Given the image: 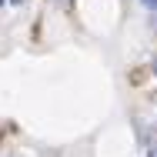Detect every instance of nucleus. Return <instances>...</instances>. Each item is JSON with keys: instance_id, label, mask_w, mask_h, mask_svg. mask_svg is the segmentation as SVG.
Segmentation results:
<instances>
[{"instance_id": "3", "label": "nucleus", "mask_w": 157, "mask_h": 157, "mask_svg": "<svg viewBox=\"0 0 157 157\" xmlns=\"http://www.w3.org/2000/svg\"><path fill=\"white\" fill-rule=\"evenodd\" d=\"M151 67H154V77H157V54H154V60H151Z\"/></svg>"}, {"instance_id": "1", "label": "nucleus", "mask_w": 157, "mask_h": 157, "mask_svg": "<svg viewBox=\"0 0 157 157\" xmlns=\"http://www.w3.org/2000/svg\"><path fill=\"white\" fill-rule=\"evenodd\" d=\"M147 157H157V137L147 140Z\"/></svg>"}, {"instance_id": "5", "label": "nucleus", "mask_w": 157, "mask_h": 157, "mask_svg": "<svg viewBox=\"0 0 157 157\" xmlns=\"http://www.w3.org/2000/svg\"><path fill=\"white\" fill-rule=\"evenodd\" d=\"M0 7H7V0H0Z\"/></svg>"}, {"instance_id": "6", "label": "nucleus", "mask_w": 157, "mask_h": 157, "mask_svg": "<svg viewBox=\"0 0 157 157\" xmlns=\"http://www.w3.org/2000/svg\"><path fill=\"white\" fill-rule=\"evenodd\" d=\"M54 3H60V0H54Z\"/></svg>"}, {"instance_id": "4", "label": "nucleus", "mask_w": 157, "mask_h": 157, "mask_svg": "<svg viewBox=\"0 0 157 157\" xmlns=\"http://www.w3.org/2000/svg\"><path fill=\"white\" fill-rule=\"evenodd\" d=\"M7 3H13V7H20V3H24V0H7Z\"/></svg>"}, {"instance_id": "2", "label": "nucleus", "mask_w": 157, "mask_h": 157, "mask_svg": "<svg viewBox=\"0 0 157 157\" xmlns=\"http://www.w3.org/2000/svg\"><path fill=\"white\" fill-rule=\"evenodd\" d=\"M140 3H144V7L151 10V13H157V0H140Z\"/></svg>"}]
</instances>
